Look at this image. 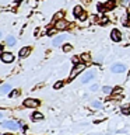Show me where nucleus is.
I'll return each instance as SVG.
<instances>
[{"instance_id": "nucleus-1", "label": "nucleus", "mask_w": 130, "mask_h": 135, "mask_svg": "<svg viewBox=\"0 0 130 135\" xmlns=\"http://www.w3.org/2000/svg\"><path fill=\"white\" fill-rule=\"evenodd\" d=\"M84 69H85V65H84V63H77V65H74V68H73V69H71V72H70V79L73 80L75 76H78Z\"/></svg>"}, {"instance_id": "nucleus-2", "label": "nucleus", "mask_w": 130, "mask_h": 135, "mask_svg": "<svg viewBox=\"0 0 130 135\" xmlns=\"http://www.w3.org/2000/svg\"><path fill=\"white\" fill-rule=\"evenodd\" d=\"M2 125L4 127V128H8V129H11V131H17L21 127L20 122H17V121H11V120H8V121H3L2 122Z\"/></svg>"}, {"instance_id": "nucleus-3", "label": "nucleus", "mask_w": 130, "mask_h": 135, "mask_svg": "<svg viewBox=\"0 0 130 135\" xmlns=\"http://www.w3.org/2000/svg\"><path fill=\"white\" fill-rule=\"evenodd\" d=\"M111 70L113 73H123L126 70V65H123V63H113L111 66Z\"/></svg>"}, {"instance_id": "nucleus-4", "label": "nucleus", "mask_w": 130, "mask_h": 135, "mask_svg": "<svg viewBox=\"0 0 130 135\" xmlns=\"http://www.w3.org/2000/svg\"><path fill=\"white\" fill-rule=\"evenodd\" d=\"M39 104H41L39 100H36V99H27L24 101V105H25V107H28V108H35Z\"/></svg>"}, {"instance_id": "nucleus-5", "label": "nucleus", "mask_w": 130, "mask_h": 135, "mask_svg": "<svg viewBox=\"0 0 130 135\" xmlns=\"http://www.w3.org/2000/svg\"><path fill=\"white\" fill-rule=\"evenodd\" d=\"M2 61L6 62V63H11L14 61V55L10 54V52H3L2 54Z\"/></svg>"}, {"instance_id": "nucleus-6", "label": "nucleus", "mask_w": 130, "mask_h": 135, "mask_svg": "<svg viewBox=\"0 0 130 135\" xmlns=\"http://www.w3.org/2000/svg\"><path fill=\"white\" fill-rule=\"evenodd\" d=\"M67 27H69V23L66 20H59L55 23V28L56 30H66Z\"/></svg>"}, {"instance_id": "nucleus-7", "label": "nucleus", "mask_w": 130, "mask_h": 135, "mask_svg": "<svg viewBox=\"0 0 130 135\" xmlns=\"http://www.w3.org/2000/svg\"><path fill=\"white\" fill-rule=\"evenodd\" d=\"M111 38H112V40L113 41H115V42H119L120 40H122V34H120V31H119V30H112V32H111Z\"/></svg>"}, {"instance_id": "nucleus-8", "label": "nucleus", "mask_w": 130, "mask_h": 135, "mask_svg": "<svg viewBox=\"0 0 130 135\" xmlns=\"http://www.w3.org/2000/svg\"><path fill=\"white\" fill-rule=\"evenodd\" d=\"M10 90H11V86H10L8 83H4V84H2V86H0V96L8 94V93H10Z\"/></svg>"}, {"instance_id": "nucleus-9", "label": "nucleus", "mask_w": 130, "mask_h": 135, "mask_svg": "<svg viewBox=\"0 0 130 135\" xmlns=\"http://www.w3.org/2000/svg\"><path fill=\"white\" fill-rule=\"evenodd\" d=\"M94 76H95V72H94V70H90V72H87V73L83 76L81 82H83V83H88V82H90V80H91L92 78H94Z\"/></svg>"}, {"instance_id": "nucleus-10", "label": "nucleus", "mask_w": 130, "mask_h": 135, "mask_svg": "<svg viewBox=\"0 0 130 135\" xmlns=\"http://www.w3.org/2000/svg\"><path fill=\"white\" fill-rule=\"evenodd\" d=\"M115 2L113 0H109V2L105 4V6H99V10H105V11H108V10H112L113 7H115Z\"/></svg>"}, {"instance_id": "nucleus-11", "label": "nucleus", "mask_w": 130, "mask_h": 135, "mask_svg": "<svg viewBox=\"0 0 130 135\" xmlns=\"http://www.w3.org/2000/svg\"><path fill=\"white\" fill-rule=\"evenodd\" d=\"M29 52H31V48H29V46H24L23 49L20 51V58H25V56H28L29 55Z\"/></svg>"}, {"instance_id": "nucleus-12", "label": "nucleus", "mask_w": 130, "mask_h": 135, "mask_svg": "<svg viewBox=\"0 0 130 135\" xmlns=\"http://www.w3.org/2000/svg\"><path fill=\"white\" fill-rule=\"evenodd\" d=\"M64 38H66V35H59V37H56L53 40V45L55 46H57V45H60L63 41H64Z\"/></svg>"}, {"instance_id": "nucleus-13", "label": "nucleus", "mask_w": 130, "mask_h": 135, "mask_svg": "<svg viewBox=\"0 0 130 135\" xmlns=\"http://www.w3.org/2000/svg\"><path fill=\"white\" fill-rule=\"evenodd\" d=\"M6 44H7L8 46H14V45H15V38L13 37V35H8V37L6 38Z\"/></svg>"}, {"instance_id": "nucleus-14", "label": "nucleus", "mask_w": 130, "mask_h": 135, "mask_svg": "<svg viewBox=\"0 0 130 135\" xmlns=\"http://www.w3.org/2000/svg\"><path fill=\"white\" fill-rule=\"evenodd\" d=\"M102 91H104V94L109 96V94H112V93H113V89L111 86H104L102 87Z\"/></svg>"}, {"instance_id": "nucleus-15", "label": "nucleus", "mask_w": 130, "mask_h": 135, "mask_svg": "<svg viewBox=\"0 0 130 135\" xmlns=\"http://www.w3.org/2000/svg\"><path fill=\"white\" fill-rule=\"evenodd\" d=\"M91 107L92 108H102V103L98 101V100H95V101H92V103H91Z\"/></svg>"}, {"instance_id": "nucleus-16", "label": "nucleus", "mask_w": 130, "mask_h": 135, "mask_svg": "<svg viewBox=\"0 0 130 135\" xmlns=\"http://www.w3.org/2000/svg\"><path fill=\"white\" fill-rule=\"evenodd\" d=\"M44 115H42V113H34L32 114V120L34 121H38V120H42Z\"/></svg>"}, {"instance_id": "nucleus-17", "label": "nucleus", "mask_w": 130, "mask_h": 135, "mask_svg": "<svg viewBox=\"0 0 130 135\" xmlns=\"http://www.w3.org/2000/svg\"><path fill=\"white\" fill-rule=\"evenodd\" d=\"M63 13L60 11V13H56V14H55V17H53V23H56V21H59V20H62L63 18Z\"/></svg>"}, {"instance_id": "nucleus-18", "label": "nucleus", "mask_w": 130, "mask_h": 135, "mask_svg": "<svg viewBox=\"0 0 130 135\" xmlns=\"http://www.w3.org/2000/svg\"><path fill=\"white\" fill-rule=\"evenodd\" d=\"M84 10H83V7L81 6H77V7H74V16H80V14H81V13H83Z\"/></svg>"}, {"instance_id": "nucleus-19", "label": "nucleus", "mask_w": 130, "mask_h": 135, "mask_svg": "<svg viewBox=\"0 0 130 135\" xmlns=\"http://www.w3.org/2000/svg\"><path fill=\"white\" fill-rule=\"evenodd\" d=\"M122 24H123L124 27H130V20L126 18V17H123V20H122Z\"/></svg>"}, {"instance_id": "nucleus-20", "label": "nucleus", "mask_w": 130, "mask_h": 135, "mask_svg": "<svg viewBox=\"0 0 130 135\" xmlns=\"http://www.w3.org/2000/svg\"><path fill=\"white\" fill-rule=\"evenodd\" d=\"M78 20H80V21H84V20H87V13H85V11H83L81 14L78 16Z\"/></svg>"}, {"instance_id": "nucleus-21", "label": "nucleus", "mask_w": 130, "mask_h": 135, "mask_svg": "<svg viewBox=\"0 0 130 135\" xmlns=\"http://www.w3.org/2000/svg\"><path fill=\"white\" fill-rule=\"evenodd\" d=\"M122 114L129 115V114H130V107H123V108H122Z\"/></svg>"}, {"instance_id": "nucleus-22", "label": "nucleus", "mask_w": 130, "mask_h": 135, "mask_svg": "<svg viewBox=\"0 0 130 135\" xmlns=\"http://www.w3.org/2000/svg\"><path fill=\"white\" fill-rule=\"evenodd\" d=\"M71 48H73V46H71L70 44H66L64 46H63V51H64V52H69V51H71Z\"/></svg>"}, {"instance_id": "nucleus-23", "label": "nucleus", "mask_w": 130, "mask_h": 135, "mask_svg": "<svg viewBox=\"0 0 130 135\" xmlns=\"http://www.w3.org/2000/svg\"><path fill=\"white\" fill-rule=\"evenodd\" d=\"M63 84H64V83H63L62 80H60V82H56V83H55V89H60V87H63Z\"/></svg>"}, {"instance_id": "nucleus-24", "label": "nucleus", "mask_w": 130, "mask_h": 135, "mask_svg": "<svg viewBox=\"0 0 130 135\" xmlns=\"http://www.w3.org/2000/svg\"><path fill=\"white\" fill-rule=\"evenodd\" d=\"M120 91H122V87H119V86H117V87H113V94H119Z\"/></svg>"}, {"instance_id": "nucleus-25", "label": "nucleus", "mask_w": 130, "mask_h": 135, "mask_svg": "<svg viewBox=\"0 0 130 135\" xmlns=\"http://www.w3.org/2000/svg\"><path fill=\"white\" fill-rule=\"evenodd\" d=\"M10 96H11V97H18V96H20V91H18V90H14V91L10 93Z\"/></svg>"}, {"instance_id": "nucleus-26", "label": "nucleus", "mask_w": 130, "mask_h": 135, "mask_svg": "<svg viewBox=\"0 0 130 135\" xmlns=\"http://www.w3.org/2000/svg\"><path fill=\"white\" fill-rule=\"evenodd\" d=\"M99 24H102V25H104V24H108V18H106V17L101 18V20H99Z\"/></svg>"}, {"instance_id": "nucleus-27", "label": "nucleus", "mask_w": 130, "mask_h": 135, "mask_svg": "<svg viewBox=\"0 0 130 135\" xmlns=\"http://www.w3.org/2000/svg\"><path fill=\"white\" fill-rule=\"evenodd\" d=\"M81 58L84 59V61H90V59H91V58H90V55H88V54H84Z\"/></svg>"}, {"instance_id": "nucleus-28", "label": "nucleus", "mask_w": 130, "mask_h": 135, "mask_svg": "<svg viewBox=\"0 0 130 135\" xmlns=\"http://www.w3.org/2000/svg\"><path fill=\"white\" fill-rule=\"evenodd\" d=\"M73 62H74V65H77V63H80V62H78V58H77V56H73Z\"/></svg>"}, {"instance_id": "nucleus-29", "label": "nucleus", "mask_w": 130, "mask_h": 135, "mask_svg": "<svg viewBox=\"0 0 130 135\" xmlns=\"http://www.w3.org/2000/svg\"><path fill=\"white\" fill-rule=\"evenodd\" d=\"M96 89H98V84H92V86H91V90L92 91H95Z\"/></svg>"}, {"instance_id": "nucleus-30", "label": "nucleus", "mask_w": 130, "mask_h": 135, "mask_svg": "<svg viewBox=\"0 0 130 135\" xmlns=\"http://www.w3.org/2000/svg\"><path fill=\"white\" fill-rule=\"evenodd\" d=\"M123 2H124V3H130V0H123Z\"/></svg>"}, {"instance_id": "nucleus-31", "label": "nucleus", "mask_w": 130, "mask_h": 135, "mask_svg": "<svg viewBox=\"0 0 130 135\" xmlns=\"http://www.w3.org/2000/svg\"><path fill=\"white\" fill-rule=\"evenodd\" d=\"M2 117H3V113H2V111H0V118H2Z\"/></svg>"}, {"instance_id": "nucleus-32", "label": "nucleus", "mask_w": 130, "mask_h": 135, "mask_svg": "<svg viewBox=\"0 0 130 135\" xmlns=\"http://www.w3.org/2000/svg\"><path fill=\"white\" fill-rule=\"evenodd\" d=\"M4 135H13V134H4Z\"/></svg>"}, {"instance_id": "nucleus-33", "label": "nucleus", "mask_w": 130, "mask_h": 135, "mask_svg": "<svg viewBox=\"0 0 130 135\" xmlns=\"http://www.w3.org/2000/svg\"><path fill=\"white\" fill-rule=\"evenodd\" d=\"M0 38H2V31H0Z\"/></svg>"}, {"instance_id": "nucleus-34", "label": "nucleus", "mask_w": 130, "mask_h": 135, "mask_svg": "<svg viewBox=\"0 0 130 135\" xmlns=\"http://www.w3.org/2000/svg\"><path fill=\"white\" fill-rule=\"evenodd\" d=\"M0 51H2V45H0Z\"/></svg>"}, {"instance_id": "nucleus-35", "label": "nucleus", "mask_w": 130, "mask_h": 135, "mask_svg": "<svg viewBox=\"0 0 130 135\" xmlns=\"http://www.w3.org/2000/svg\"><path fill=\"white\" fill-rule=\"evenodd\" d=\"M18 2H23V0H18Z\"/></svg>"}]
</instances>
